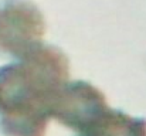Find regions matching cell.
I'll return each mask as SVG.
<instances>
[{
	"label": "cell",
	"instance_id": "1",
	"mask_svg": "<svg viewBox=\"0 0 146 136\" xmlns=\"http://www.w3.org/2000/svg\"><path fill=\"white\" fill-rule=\"evenodd\" d=\"M44 33V16L33 1L4 0L0 3V54L19 58L40 43Z\"/></svg>",
	"mask_w": 146,
	"mask_h": 136
},
{
	"label": "cell",
	"instance_id": "2",
	"mask_svg": "<svg viewBox=\"0 0 146 136\" xmlns=\"http://www.w3.org/2000/svg\"><path fill=\"white\" fill-rule=\"evenodd\" d=\"M106 109L105 95L84 81L65 82L52 95L47 106L50 118L78 132L88 129Z\"/></svg>",
	"mask_w": 146,
	"mask_h": 136
},
{
	"label": "cell",
	"instance_id": "3",
	"mask_svg": "<svg viewBox=\"0 0 146 136\" xmlns=\"http://www.w3.org/2000/svg\"><path fill=\"white\" fill-rule=\"evenodd\" d=\"M81 133L84 136H146V121L108 108L97 122Z\"/></svg>",
	"mask_w": 146,
	"mask_h": 136
},
{
	"label": "cell",
	"instance_id": "4",
	"mask_svg": "<svg viewBox=\"0 0 146 136\" xmlns=\"http://www.w3.org/2000/svg\"><path fill=\"white\" fill-rule=\"evenodd\" d=\"M48 119V113L41 109L3 113L0 131L4 136H44Z\"/></svg>",
	"mask_w": 146,
	"mask_h": 136
},
{
	"label": "cell",
	"instance_id": "5",
	"mask_svg": "<svg viewBox=\"0 0 146 136\" xmlns=\"http://www.w3.org/2000/svg\"><path fill=\"white\" fill-rule=\"evenodd\" d=\"M80 136H84V135H80Z\"/></svg>",
	"mask_w": 146,
	"mask_h": 136
}]
</instances>
